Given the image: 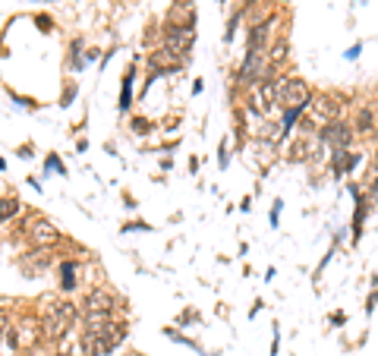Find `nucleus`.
<instances>
[{
	"label": "nucleus",
	"mask_w": 378,
	"mask_h": 356,
	"mask_svg": "<svg viewBox=\"0 0 378 356\" xmlns=\"http://www.w3.org/2000/svg\"><path fill=\"white\" fill-rule=\"evenodd\" d=\"M240 76H243V83H265L268 79V60H265V54L261 51H249Z\"/></svg>",
	"instance_id": "nucleus-6"
},
{
	"label": "nucleus",
	"mask_w": 378,
	"mask_h": 356,
	"mask_svg": "<svg viewBox=\"0 0 378 356\" xmlns=\"http://www.w3.org/2000/svg\"><path fill=\"white\" fill-rule=\"evenodd\" d=\"M277 92H281V104H287V110H302L312 98L309 85L302 83V79H293V76L284 79V83L277 85Z\"/></svg>",
	"instance_id": "nucleus-3"
},
{
	"label": "nucleus",
	"mask_w": 378,
	"mask_h": 356,
	"mask_svg": "<svg viewBox=\"0 0 378 356\" xmlns=\"http://www.w3.org/2000/svg\"><path fill=\"white\" fill-rule=\"evenodd\" d=\"M151 67L155 69H177L180 67V54L177 51H171V48L155 51V54H151Z\"/></svg>",
	"instance_id": "nucleus-12"
},
{
	"label": "nucleus",
	"mask_w": 378,
	"mask_h": 356,
	"mask_svg": "<svg viewBox=\"0 0 378 356\" xmlns=\"http://www.w3.org/2000/svg\"><path fill=\"white\" fill-rule=\"evenodd\" d=\"M44 265H48V253H44V249H35V253H28V259H22V268H26V271H35V268L42 271Z\"/></svg>",
	"instance_id": "nucleus-13"
},
{
	"label": "nucleus",
	"mask_w": 378,
	"mask_h": 356,
	"mask_svg": "<svg viewBox=\"0 0 378 356\" xmlns=\"http://www.w3.org/2000/svg\"><path fill=\"white\" fill-rule=\"evenodd\" d=\"M189 44H193V28H186V26L167 28V48L171 51H177V54L183 57V51H189Z\"/></svg>",
	"instance_id": "nucleus-9"
},
{
	"label": "nucleus",
	"mask_w": 378,
	"mask_h": 356,
	"mask_svg": "<svg viewBox=\"0 0 378 356\" xmlns=\"http://www.w3.org/2000/svg\"><path fill=\"white\" fill-rule=\"evenodd\" d=\"M132 356H142V353H132Z\"/></svg>",
	"instance_id": "nucleus-19"
},
{
	"label": "nucleus",
	"mask_w": 378,
	"mask_h": 356,
	"mask_svg": "<svg viewBox=\"0 0 378 356\" xmlns=\"http://www.w3.org/2000/svg\"><path fill=\"white\" fill-rule=\"evenodd\" d=\"M322 139H328L334 149H347L350 139H353V133H350V126H344V124H331L328 130H322Z\"/></svg>",
	"instance_id": "nucleus-11"
},
{
	"label": "nucleus",
	"mask_w": 378,
	"mask_h": 356,
	"mask_svg": "<svg viewBox=\"0 0 378 356\" xmlns=\"http://www.w3.org/2000/svg\"><path fill=\"white\" fill-rule=\"evenodd\" d=\"M126 337L123 325H104V328H85L83 334V356H108L110 350H117Z\"/></svg>",
	"instance_id": "nucleus-1"
},
{
	"label": "nucleus",
	"mask_w": 378,
	"mask_h": 356,
	"mask_svg": "<svg viewBox=\"0 0 378 356\" xmlns=\"http://www.w3.org/2000/svg\"><path fill=\"white\" fill-rule=\"evenodd\" d=\"M356 124H359V130H369V126H372V114H369V110H359Z\"/></svg>",
	"instance_id": "nucleus-18"
},
{
	"label": "nucleus",
	"mask_w": 378,
	"mask_h": 356,
	"mask_svg": "<svg viewBox=\"0 0 378 356\" xmlns=\"http://www.w3.org/2000/svg\"><path fill=\"white\" fill-rule=\"evenodd\" d=\"M337 114H341V104H334L331 98H316V104L309 108V124L328 130V126L334 124Z\"/></svg>",
	"instance_id": "nucleus-5"
},
{
	"label": "nucleus",
	"mask_w": 378,
	"mask_h": 356,
	"mask_svg": "<svg viewBox=\"0 0 378 356\" xmlns=\"http://www.w3.org/2000/svg\"><path fill=\"white\" fill-rule=\"evenodd\" d=\"M114 296L108 294V290H92L89 296H85V312H108V315H114Z\"/></svg>",
	"instance_id": "nucleus-10"
},
{
	"label": "nucleus",
	"mask_w": 378,
	"mask_h": 356,
	"mask_svg": "<svg viewBox=\"0 0 378 356\" xmlns=\"http://www.w3.org/2000/svg\"><path fill=\"white\" fill-rule=\"evenodd\" d=\"M38 331H44V325H38L35 319H26V322L19 325V331H13L7 341L19 350H32L35 344H38Z\"/></svg>",
	"instance_id": "nucleus-7"
},
{
	"label": "nucleus",
	"mask_w": 378,
	"mask_h": 356,
	"mask_svg": "<svg viewBox=\"0 0 378 356\" xmlns=\"http://www.w3.org/2000/svg\"><path fill=\"white\" fill-rule=\"evenodd\" d=\"M73 322H76V306L73 303H57V306L48 312V319H44V337L60 341V337L69 334Z\"/></svg>",
	"instance_id": "nucleus-2"
},
{
	"label": "nucleus",
	"mask_w": 378,
	"mask_h": 356,
	"mask_svg": "<svg viewBox=\"0 0 378 356\" xmlns=\"http://www.w3.org/2000/svg\"><path fill=\"white\" fill-rule=\"evenodd\" d=\"M16 212H19V205H16V199H13V202L7 199V202H3V208H0V214H3V221H7L10 214H16Z\"/></svg>",
	"instance_id": "nucleus-17"
},
{
	"label": "nucleus",
	"mask_w": 378,
	"mask_h": 356,
	"mask_svg": "<svg viewBox=\"0 0 378 356\" xmlns=\"http://www.w3.org/2000/svg\"><path fill=\"white\" fill-rule=\"evenodd\" d=\"M277 98H281V92H277V85L265 79V83H259V85H255V89H252V98H249V104H252V110H255V114H268V110L275 108V101H277Z\"/></svg>",
	"instance_id": "nucleus-4"
},
{
	"label": "nucleus",
	"mask_w": 378,
	"mask_h": 356,
	"mask_svg": "<svg viewBox=\"0 0 378 356\" xmlns=\"http://www.w3.org/2000/svg\"><path fill=\"white\" fill-rule=\"evenodd\" d=\"M28 240L35 243V246L38 249H44V246H54L57 240H60V233L54 230V227L48 224V221H32V224H28Z\"/></svg>",
	"instance_id": "nucleus-8"
},
{
	"label": "nucleus",
	"mask_w": 378,
	"mask_h": 356,
	"mask_svg": "<svg viewBox=\"0 0 378 356\" xmlns=\"http://www.w3.org/2000/svg\"><path fill=\"white\" fill-rule=\"evenodd\" d=\"M284 57H287V44L277 42L275 48H271V54H268V63L271 67H277V63H284Z\"/></svg>",
	"instance_id": "nucleus-14"
},
{
	"label": "nucleus",
	"mask_w": 378,
	"mask_h": 356,
	"mask_svg": "<svg viewBox=\"0 0 378 356\" xmlns=\"http://www.w3.org/2000/svg\"><path fill=\"white\" fill-rule=\"evenodd\" d=\"M306 149H309V142H306V139L293 142V145H290V158H293V161H302V158H306Z\"/></svg>",
	"instance_id": "nucleus-15"
},
{
	"label": "nucleus",
	"mask_w": 378,
	"mask_h": 356,
	"mask_svg": "<svg viewBox=\"0 0 378 356\" xmlns=\"http://www.w3.org/2000/svg\"><path fill=\"white\" fill-rule=\"evenodd\" d=\"M73 274H76V265L73 262H67V265H63V287H73Z\"/></svg>",
	"instance_id": "nucleus-16"
}]
</instances>
